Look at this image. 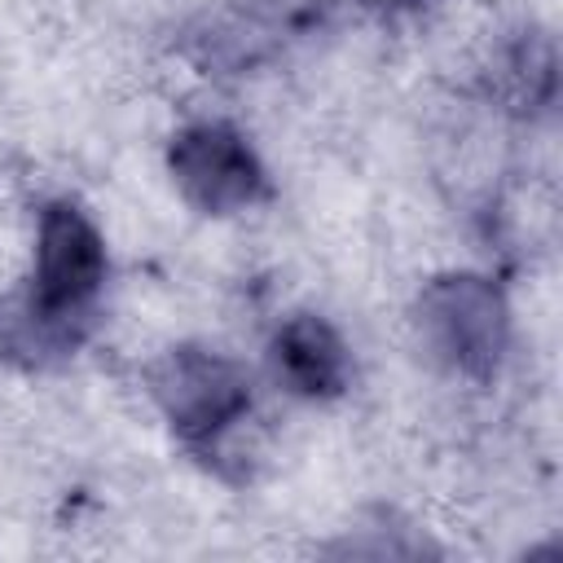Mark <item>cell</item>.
I'll return each mask as SVG.
<instances>
[{"label":"cell","mask_w":563,"mask_h":563,"mask_svg":"<svg viewBox=\"0 0 563 563\" xmlns=\"http://www.w3.org/2000/svg\"><path fill=\"white\" fill-rule=\"evenodd\" d=\"M101 286H106V242H101L97 224L66 198L48 202L40 211V229H35L31 286L18 295L26 303H35L40 312L88 330Z\"/></svg>","instance_id":"3"},{"label":"cell","mask_w":563,"mask_h":563,"mask_svg":"<svg viewBox=\"0 0 563 563\" xmlns=\"http://www.w3.org/2000/svg\"><path fill=\"white\" fill-rule=\"evenodd\" d=\"M150 396L158 400L172 431L194 449L224 440L238 422H246L251 409L246 369L207 347H172L150 369Z\"/></svg>","instance_id":"2"},{"label":"cell","mask_w":563,"mask_h":563,"mask_svg":"<svg viewBox=\"0 0 563 563\" xmlns=\"http://www.w3.org/2000/svg\"><path fill=\"white\" fill-rule=\"evenodd\" d=\"M180 198L202 216H233L264 198V167L229 123H189L167 150Z\"/></svg>","instance_id":"4"},{"label":"cell","mask_w":563,"mask_h":563,"mask_svg":"<svg viewBox=\"0 0 563 563\" xmlns=\"http://www.w3.org/2000/svg\"><path fill=\"white\" fill-rule=\"evenodd\" d=\"M413 325L427 356L462 378H488L510 339L506 299L479 273L431 277L413 303Z\"/></svg>","instance_id":"1"},{"label":"cell","mask_w":563,"mask_h":563,"mask_svg":"<svg viewBox=\"0 0 563 563\" xmlns=\"http://www.w3.org/2000/svg\"><path fill=\"white\" fill-rule=\"evenodd\" d=\"M365 9H378V13H409V9H422L427 0H356Z\"/></svg>","instance_id":"6"},{"label":"cell","mask_w":563,"mask_h":563,"mask_svg":"<svg viewBox=\"0 0 563 563\" xmlns=\"http://www.w3.org/2000/svg\"><path fill=\"white\" fill-rule=\"evenodd\" d=\"M268 361H273L277 383L286 391L303 396V400H330L352 378V361H347V347H343L339 330L325 317H312V312L290 317L273 334Z\"/></svg>","instance_id":"5"}]
</instances>
